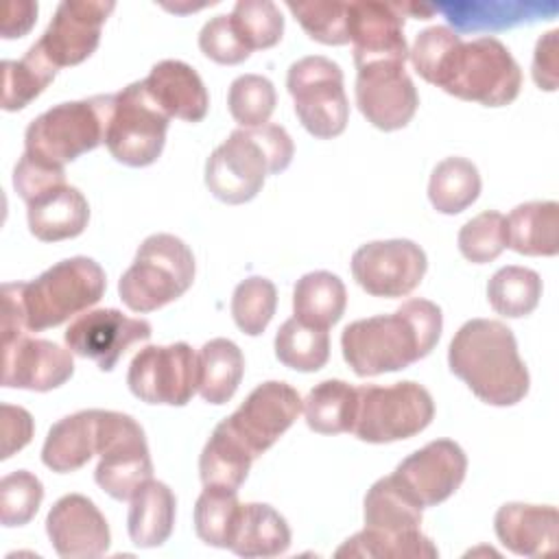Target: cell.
I'll list each match as a JSON object with an SVG mask.
<instances>
[{"mask_svg": "<svg viewBox=\"0 0 559 559\" xmlns=\"http://www.w3.org/2000/svg\"><path fill=\"white\" fill-rule=\"evenodd\" d=\"M489 13H478L472 2H450L439 4L437 11H443L448 22L454 24L459 31H498V22L493 15H498L504 26H513L524 22L522 15H526V9H533V4H520V2H487Z\"/></svg>", "mask_w": 559, "mask_h": 559, "instance_id": "obj_47", "label": "cell"}, {"mask_svg": "<svg viewBox=\"0 0 559 559\" xmlns=\"http://www.w3.org/2000/svg\"><path fill=\"white\" fill-rule=\"evenodd\" d=\"M57 68L33 44L17 61H2V109L20 111L55 79Z\"/></svg>", "mask_w": 559, "mask_h": 559, "instance_id": "obj_36", "label": "cell"}, {"mask_svg": "<svg viewBox=\"0 0 559 559\" xmlns=\"http://www.w3.org/2000/svg\"><path fill=\"white\" fill-rule=\"evenodd\" d=\"M542 297V277L526 266H502L487 284L489 306L509 319L531 314Z\"/></svg>", "mask_w": 559, "mask_h": 559, "instance_id": "obj_37", "label": "cell"}, {"mask_svg": "<svg viewBox=\"0 0 559 559\" xmlns=\"http://www.w3.org/2000/svg\"><path fill=\"white\" fill-rule=\"evenodd\" d=\"M441 308L428 299H408L391 314H376L345 325L341 349L360 378L406 369L432 352L441 336Z\"/></svg>", "mask_w": 559, "mask_h": 559, "instance_id": "obj_2", "label": "cell"}, {"mask_svg": "<svg viewBox=\"0 0 559 559\" xmlns=\"http://www.w3.org/2000/svg\"><path fill=\"white\" fill-rule=\"evenodd\" d=\"M290 546V528L271 504H238L227 548L240 557H277Z\"/></svg>", "mask_w": 559, "mask_h": 559, "instance_id": "obj_26", "label": "cell"}, {"mask_svg": "<svg viewBox=\"0 0 559 559\" xmlns=\"http://www.w3.org/2000/svg\"><path fill=\"white\" fill-rule=\"evenodd\" d=\"M266 175H277L258 129H236L205 162V186L223 203L251 201Z\"/></svg>", "mask_w": 559, "mask_h": 559, "instance_id": "obj_11", "label": "cell"}, {"mask_svg": "<svg viewBox=\"0 0 559 559\" xmlns=\"http://www.w3.org/2000/svg\"><path fill=\"white\" fill-rule=\"evenodd\" d=\"M288 11L301 24L310 39L343 46L349 44L347 35V2L338 0H314V2H286Z\"/></svg>", "mask_w": 559, "mask_h": 559, "instance_id": "obj_42", "label": "cell"}, {"mask_svg": "<svg viewBox=\"0 0 559 559\" xmlns=\"http://www.w3.org/2000/svg\"><path fill=\"white\" fill-rule=\"evenodd\" d=\"M31 234L41 242H59L83 234L90 221V205L83 192L61 183L26 203Z\"/></svg>", "mask_w": 559, "mask_h": 559, "instance_id": "obj_24", "label": "cell"}, {"mask_svg": "<svg viewBox=\"0 0 559 559\" xmlns=\"http://www.w3.org/2000/svg\"><path fill=\"white\" fill-rule=\"evenodd\" d=\"M245 373V356L229 338H212L197 354V391L210 404L234 397Z\"/></svg>", "mask_w": 559, "mask_h": 559, "instance_id": "obj_29", "label": "cell"}, {"mask_svg": "<svg viewBox=\"0 0 559 559\" xmlns=\"http://www.w3.org/2000/svg\"><path fill=\"white\" fill-rule=\"evenodd\" d=\"M334 557L338 559H435L439 557L437 546L432 544L430 537H426L419 528L417 531H408V533H384V531H376V528H362L356 535H352L349 539H345Z\"/></svg>", "mask_w": 559, "mask_h": 559, "instance_id": "obj_32", "label": "cell"}, {"mask_svg": "<svg viewBox=\"0 0 559 559\" xmlns=\"http://www.w3.org/2000/svg\"><path fill=\"white\" fill-rule=\"evenodd\" d=\"M356 402V386L345 380H323L310 389L301 411L310 430L319 435H338L352 432Z\"/></svg>", "mask_w": 559, "mask_h": 559, "instance_id": "obj_33", "label": "cell"}, {"mask_svg": "<svg viewBox=\"0 0 559 559\" xmlns=\"http://www.w3.org/2000/svg\"><path fill=\"white\" fill-rule=\"evenodd\" d=\"M465 472L463 448L452 439H437L408 454L391 476L424 509L448 500L461 487Z\"/></svg>", "mask_w": 559, "mask_h": 559, "instance_id": "obj_17", "label": "cell"}, {"mask_svg": "<svg viewBox=\"0 0 559 559\" xmlns=\"http://www.w3.org/2000/svg\"><path fill=\"white\" fill-rule=\"evenodd\" d=\"M2 452L0 459L13 456L17 450H22L33 439V417L22 406L2 404Z\"/></svg>", "mask_w": 559, "mask_h": 559, "instance_id": "obj_49", "label": "cell"}, {"mask_svg": "<svg viewBox=\"0 0 559 559\" xmlns=\"http://www.w3.org/2000/svg\"><path fill=\"white\" fill-rule=\"evenodd\" d=\"M74 373L72 352L33 336H15L2 343V386L52 391Z\"/></svg>", "mask_w": 559, "mask_h": 559, "instance_id": "obj_21", "label": "cell"}, {"mask_svg": "<svg viewBox=\"0 0 559 559\" xmlns=\"http://www.w3.org/2000/svg\"><path fill=\"white\" fill-rule=\"evenodd\" d=\"M127 384L146 404L183 406L197 391V354L188 343L148 345L133 356Z\"/></svg>", "mask_w": 559, "mask_h": 559, "instance_id": "obj_12", "label": "cell"}, {"mask_svg": "<svg viewBox=\"0 0 559 559\" xmlns=\"http://www.w3.org/2000/svg\"><path fill=\"white\" fill-rule=\"evenodd\" d=\"M114 9V2L103 0H63L35 46L57 70L76 66L98 48L103 24Z\"/></svg>", "mask_w": 559, "mask_h": 559, "instance_id": "obj_16", "label": "cell"}, {"mask_svg": "<svg viewBox=\"0 0 559 559\" xmlns=\"http://www.w3.org/2000/svg\"><path fill=\"white\" fill-rule=\"evenodd\" d=\"M275 356L284 367L295 371H319L330 358V334L293 317L275 334Z\"/></svg>", "mask_w": 559, "mask_h": 559, "instance_id": "obj_38", "label": "cell"}, {"mask_svg": "<svg viewBox=\"0 0 559 559\" xmlns=\"http://www.w3.org/2000/svg\"><path fill=\"white\" fill-rule=\"evenodd\" d=\"M275 284L260 275L242 280L231 295V317L236 325L249 336H258L266 330L275 314Z\"/></svg>", "mask_w": 559, "mask_h": 559, "instance_id": "obj_41", "label": "cell"}, {"mask_svg": "<svg viewBox=\"0 0 559 559\" xmlns=\"http://www.w3.org/2000/svg\"><path fill=\"white\" fill-rule=\"evenodd\" d=\"M151 334L146 319L127 317L116 308H98L79 314L63 338L72 354L94 360L100 371H111L133 343L148 341Z\"/></svg>", "mask_w": 559, "mask_h": 559, "instance_id": "obj_18", "label": "cell"}, {"mask_svg": "<svg viewBox=\"0 0 559 559\" xmlns=\"http://www.w3.org/2000/svg\"><path fill=\"white\" fill-rule=\"evenodd\" d=\"M231 20L251 50L273 48L284 33V17L271 0H238Z\"/></svg>", "mask_w": 559, "mask_h": 559, "instance_id": "obj_44", "label": "cell"}, {"mask_svg": "<svg viewBox=\"0 0 559 559\" xmlns=\"http://www.w3.org/2000/svg\"><path fill=\"white\" fill-rule=\"evenodd\" d=\"M428 260L424 249L406 238L373 240L358 247L352 255V275L356 284L373 297H404L413 293Z\"/></svg>", "mask_w": 559, "mask_h": 559, "instance_id": "obj_13", "label": "cell"}, {"mask_svg": "<svg viewBox=\"0 0 559 559\" xmlns=\"http://www.w3.org/2000/svg\"><path fill=\"white\" fill-rule=\"evenodd\" d=\"M253 454L247 445L225 426L216 424L212 437L207 439L199 456V476L203 485H221L238 489L251 469Z\"/></svg>", "mask_w": 559, "mask_h": 559, "instance_id": "obj_31", "label": "cell"}, {"mask_svg": "<svg viewBox=\"0 0 559 559\" xmlns=\"http://www.w3.org/2000/svg\"><path fill=\"white\" fill-rule=\"evenodd\" d=\"M459 251L474 264L496 260L507 249V216L496 210L480 212L459 231Z\"/></svg>", "mask_w": 559, "mask_h": 559, "instance_id": "obj_43", "label": "cell"}, {"mask_svg": "<svg viewBox=\"0 0 559 559\" xmlns=\"http://www.w3.org/2000/svg\"><path fill=\"white\" fill-rule=\"evenodd\" d=\"M37 20V2L31 0H17V2H7L2 7V26L0 33L4 39H15L24 37L31 26Z\"/></svg>", "mask_w": 559, "mask_h": 559, "instance_id": "obj_51", "label": "cell"}, {"mask_svg": "<svg viewBox=\"0 0 559 559\" xmlns=\"http://www.w3.org/2000/svg\"><path fill=\"white\" fill-rule=\"evenodd\" d=\"M66 183V170L61 166L46 164L28 153L20 157L13 170V188L24 203H31L46 190Z\"/></svg>", "mask_w": 559, "mask_h": 559, "instance_id": "obj_48", "label": "cell"}, {"mask_svg": "<svg viewBox=\"0 0 559 559\" xmlns=\"http://www.w3.org/2000/svg\"><path fill=\"white\" fill-rule=\"evenodd\" d=\"M408 57L424 81L485 107L513 103L522 87L518 61L500 39L489 35L463 41L448 26H430L415 37Z\"/></svg>", "mask_w": 559, "mask_h": 559, "instance_id": "obj_1", "label": "cell"}, {"mask_svg": "<svg viewBox=\"0 0 559 559\" xmlns=\"http://www.w3.org/2000/svg\"><path fill=\"white\" fill-rule=\"evenodd\" d=\"M356 397L352 432L367 443H391L415 437L435 417L432 395L413 380L391 386H356Z\"/></svg>", "mask_w": 559, "mask_h": 559, "instance_id": "obj_7", "label": "cell"}, {"mask_svg": "<svg viewBox=\"0 0 559 559\" xmlns=\"http://www.w3.org/2000/svg\"><path fill=\"white\" fill-rule=\"evenodd\" d=\"M557 35L559 31H550L539 37L533 55V79L546 92L557 90Z\"/></svg>", "mask_w": 559, "mask_h": 559, "instance_id": "obj_50", "label": "cell"}, {"mask_svg": "<svg viewBox=\"0 0 559 559\" xmlns=\"http://www.w3.org/2000/svg\"><path fill=\"white\" fill-rule=\"evenodd\" d=\"M194 269V255L181 238L153 234L144 238L133 264L122 273L120 299L133 312H153L192 286Z\"/></svg>", "mask_w": 559, "mask_h": 559, "instance_id": "obj_5", "label": "cell"}, {"mask_svg": "<svg viewBox=\"0 0 559 559\" xmlns=\"http://www.w3.org/2000/svg\"><path fill=\"white\" fill-rule=\"evenodd\" d=\"M448 365L485 404L513 406L528 393V369L518 354L511 328L502 321L463 323L448 347Z\"/></svg>", "mask_w": 559, "mask_h": 559, "instance_id": "obj_3", "label": "cell"}, {"mask_svg": "<svg viewBox=\"0 0 559 559\" xmlns=\"http://www.w3.org/2000/svg\"><path fill=\"white\" fill-rule=\"evenodd\" d=\"M301 404L304 400L290 384L269 380L258 384L223 421L258 459L293 426Z\"/></svg>", "mask_w": 559, "mask_h": 559, "instance_id": "obj_14", "label": "cell"}, {"mask_svg": "<svg viewBox=\"0 0 559 559\" xmlns=\"http://www.w3.org/2000/svg\"><path fill=\"white\" fill-rule=\"evenodd\" d=\"M168 120V114L151 98L142 81L129 83L114 94L105 146L124 166H148L164 151Z\"/></svg>", "mask_w": 559, "mask_h": 559, "instance_id": "obj_8", "label": "cell"}, {"mask_svg": "<svg viewBox=\"0 0 559 559\" xmlns=\"http://www.w3.org/2000/svg\"><path fill=\"white\" fill-rule=\"evenodd\" d=\"M356 105L380 131L404 129L419 105L413 79L400 61H373L356 68Z\"/></svg>", "mask_w": 559, "mask_h": 559, "instance_id": "obj_15", "label": "cell"}, {"mask_svg": "<svg viewBox=\"0 0 559 559\" xmlns=\"http://www.w3.org/2000/svg\"><path fill=\"white\" fill-rule=\"evenodd\" d=\"M199 48L207 59L221 66L242 63L251 55V48L240 37L231 15H216L207 20L199 33Z\"/></svg>", "mask_w": 559, "mask_h": 559, "instance_id": "obj_46", "label": "cell"}, {"mask_svg": "<svg viewBox=\"0 0 559 559\" xmlns=\"http://www.w3.org/2000/svg\"><path fill=\"white\" fill-rule=\"evenodd\" d=\"M28 332H41L66 323L70 317L98 304L107 280L100 264L74 255L52 264L31 282H13Z\"/></svg>", "mask_w": 559, "mask_h": 559, "instance_id": "obj_4", "label": "cell"}, {"mask_svg": "<svg viewBox=\"0 0 559 559\" xmlns=\"http://www.w3.org/2000/svg\"><path fill=\"white\" fill-rule=\"evenodd\" d=\"M96 454L100 461L94 480L114 500H131L138 487L153 476L144 430L131 415L100 411Z\"/></svg>", "mask_w": 559, "mask_h": 559, "instance_id": "obj_10", "label": "cell"}, {"mask_svg": "<svg viewBox=\"0 0 559 559\" xmlns=\"http://www.w3.org/2000/svg\"><path fill=\"white\" fill-rule=\"evenodd\" d=\"M142 83L168 118L186 122H201L205 118L210 96L192 66L179 59H164L151 68Z\"/></svg>", "mask_w": 559, "mask_h": 559, "instance_id": "obj_23", "label": "cell"}, {"mask_svg": "<svg viewBox=\"0 0 559 559\" xmlns=\"http://www.w3.org/2000/svg\"><path fill=\"white\" fill-rule=\"evenodd\" d=\"M507 247L522 255H557L559 251V203H520L507 216Z\"/></svg>", "mask_w": 559, "mask_h": 559, "instance_id": "obj_28", "label": "cell"}, {"mask_svg": "<svg viewBox=\"0 0 559 559\" xmlns=\"http://www.w3.org/2000/svg\"><path fill=\"white\" fill-rule=\"evenodd\" d=\"M175 511L177 498L173 489L162 480L148 478L131 496L127 515V531L131 542L140 548L162 546L173 533Z\"/></svg>", "mask_w": 559, "mask_h": 559, "instance_id": "obj_27", "label": "cell"}, {"mask_svg": "<svg viewBox=\"0 0 559 559\" xmlns=\"http://www.w3.org/2000/svg\"><path fill=\"white\" fill-rule=\"evenodd\" d=\"M100 408L79 411L52 424L41 448V461L48 469L68 474L81 469L98 448Z\"/></svg>", "mask_w": 559, "mask_h": 559, "instance_id": "obj_25", "label": "cell"}, {"mask_svg": "<svg viewBox=\"0 0 559 559\" xmlns=\"http://www.w3.org/2000/svg\"><path fill=\"white\" fill-rule=\"evenodd\" d=\"M365 526L384 533H408L421 524V507L397 485L393 476H384L371 485L365 496Z\"/></svg>", "mask_w": 559, "mask_h": 559, "instance_id": "obj_34", "label": "cell"}, {"mask_svg": "<svg viewBox=\"0 0 559 559\" xmlns=\"http://www.w3.org/2000/svg\"><path fill=\"white\" fill-rule=\"evenodd\" d=\"M277 103L273 83L262 74H242L231 81L227 107L242 129H255L269 122Z\"/></svg>", "mask_w": 559, "mask_h": 559, "instance_id": "obj_40", "label": "cell"}, {"mask_svg": "<svg viewBox=\"0 0 559 559\" xmlns=\"http://www.w3.org/2000/svg\"><path fill=\"white\" fill-rule=\"evenodd\" d=\"M493 528L502 546L520 557H546L557 552L559 513L550 504L507 502L496 511Z\"/></svg>", "mask_w": 559, "mask_h": 559, "instance_id": "obj_22", "label": "cell"}, {"mask_svg": "<svg viewBox=\"0 0 559 559\" xmlns=\"http://www.w3.org/2000/svg\"><path fill=\"white\" fill-rule=\"evenodd\" d=\"M44 500L41 480L28 469H15L0 480V522L4 526L28 524Z\"/></svg>", "mask_w": 559, "mask_h": 559, "instance_id": "obj_45", "label": "cell"}, {"mask_svg": "<svg viewBox=\"0 0 559 559\" xmlns=\"http://www.w3.org/2000/svg\"><path fill=\"white\" fill-rule=\"evenodd\" d=\"M347 306V290L338 275L330 271H312L297 280L293 290L295 319L328 330L334 325Z\"/></svg>", "mask_w": 559, "mask_h": 559, "instance_id": "obj_30", "label": "cell"}, {"mask_svg": "<svg viewBox=\"0 0 559 559\" xmlns=\"http://www.w3.org/2000/svg\"><path fill=\"white\" fill-rule=\"evenodd\" d=\"M347 35L354 46L356 68L373 61L404 63L408 59L400 2H347Z\"/></svg>", "mask_w": 559, "mask_h": 559, "instance_id": "obj_19", "label": "cell"}, {"mask_svg": "<svg viewBox=\"0 0 559 559\" xmlns=\"http://www.w3.org/2000/svg\"><path fill=\"white\" fill-rule=\"evenodd\" d=\"M286 87L304 129L330 140L345 131L349 103L343 87V70L328 57L310 55L295 61L286 74Z\"/></svg>", "mask_w": 559, "mask_h": 559, "instance_id": "obj_9", "label": "cell"}, {"mask_svg": "<svg viewBox=\"0 0 559 559\" xmlns=\"http://www.w3.org/2000/svg\"><path fill=\"white\" fill-rule=\"evenodd\" d=\"M111 103L114 94H98L50 107L26 127L24 153L63 168L68 162L94 151L105 142Z\"/></svg>", "mask_w": 559, "mask_h": 559, "instance_id": "obj_6", "label": "cell"}, {"mask_svg": "<svg viewBox=\"0 0 559 559\" xmlns=\"http://www.w3.org/2000/svg\"><path fill=\"white\" fill-rule=\"evenodd\" d=\"M46 533L63 559H96L109 550L111 533L98 507L81 496L59 498L46 515Z\"/></svg>", "mask_w": 559, "mask_h": 559, "instance_id": "obj_20", "label": "cell"}, {"mask_svg": "<svg viewBox=\"0 0 559 559\" xmlns=\"http://www.w3.org/2000/svg\"><path fill=\"white\" fill-rule=\"evenodd\" d=\"M480 194L478 168L465 157L441 159L428 181V199L441 214L467 210Z\"/></svg>", "mask_w": 559, "mask_h": 559, "instance_id": "obj_35", "label": "cell"}, {"mask_svg": "<svg viewBox=\"0 0 559 559\" xmlns=\"http://www.w3.org/2000/svg\"><path fill=\"white\" fill-rule=\"evenodd\" d=\"M238 504V489L205 485L194 504V531L199 539L214 548H227Z\"/></svg>", "mask_w": 559, "mask_h": 559, "instance_id": "obj_39", "label": "cell"}]
</instances>
